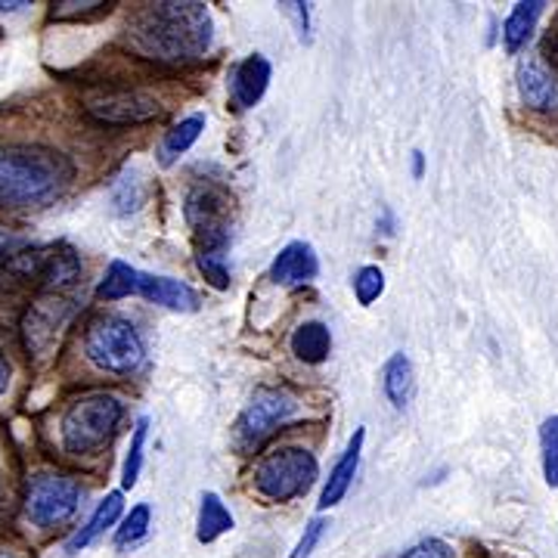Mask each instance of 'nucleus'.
<instances>
[{
  "mask_svg": "<svg viewBox=\"0 0 558 558\" xmlns=\"http://www.w3.org/2000/svg\"><path fill=\"white\" fill-rule=\"evenodd\" d=\"M124 38L143 60L180 65L211 50L215 25L205 3H143L128 22Z\"/></svg>",
  "mask_w": 558,
  "mask_h": 558,
  "instance_id": "f257e3e1",
  "label": "nucleus"
},
{
  "mask_svg": "<svg viewBox=\"0 0 558 558\" xmlns=\"http://www.w3.org/2000/svg\"><path fill=\"white\" fill-rule=\"evenodd\" d=\"M75 178V165L50 146H0V211L38 208L60 199Z\"/></svg>",
  "mask_w": 558,
  "mask_h": 558,
  "instance_id": "f03ea898",
  "label": "nucleus"
},
{
  "mask_svg": "<svg viewBox=\"0 0 558 558\" xmlns=\"http://www.w3.org/2000/svg\"><path fill=\"white\" fill-rule=\"evenodd\" d=\"M81 277V260L69 245H40L13 233H0V292L20 286L65 289Z\"/></svg>",
  "mask_w": 558,
  "mask_h": 558,
  "instance_id": "7ed1b4c3",
  "label": "nucleus"
},
{
  "mask_svg": "<svg viewBox=\"0 0 558 558\" xmlns=\"http://www.w3.org/2000/svg\"><path fill=\"white\" fill-rule=\"evenodd\" d=\"M124 416V403L116 395H84L72 400L69 410L60 418V438L62 450L72 457H84L100 450L106 440L112 438V432L119 428Z\"/></svg>",
  "mask_w": 558,
  "mask_h": 558,
  "instance_id": "20e7f679",
  "label": "nucleus"
},
{
  "mask_svg": "<svg viewBox=\"0 0 558 558\" xmlns=\"http://www.w3.org/2000/svg\"><path fill=\"white\" fill-rule=\"evenodd\" d=\"M183 215L199 242V255H223L233 227V196L220 183H196L186 193Z\"/></svg>",
  "mask_w": 558,
  "mask_h": 558,
  "instance_id": "39448f33",
  "label": "nucleus"
},
{
  "mask_svg": "<svg viewBox=\"0 0 558 558\" xmlns=\"http://www.w3.org/2000/svg\"><path fill=\"white\" fill-rule=\"evenodd\" d=\"M84 351L94 366H100L102 373H112V376L134 373L146 357V344L134 329V323H128L124 317L94 319L84 336Z\"/></svg>",
  "mask_w": 558,
  "mask_h": 558,
  "instance_id": "423d86ee",
  "label": "nucleus"
},
{
  "mask_svg": "<svg viewBox=\"0 0 558 558\" xmlns=\"http://www.w3.org/2000/svg\"><path fill=\"white\" fill-rule=\"evenodd\" d=\"M319 475L317 457L301 447H282L255 465V490L270 502L301 497Z\"/></svg>",
  "mask_w": 558,
  "mask_h": 558,
  "instance_id": "0eeeda50",
  "label": "nucleus"
},
{
  "mask_svg": "<svg viewBox=\"0 0 558 558\" xmlns=\"http://www.w3.org/2000/svg\"><path fill=\"white\" fill-rule=\"evenodd\" d=\"M299 398L289 388H260L233 425V444L242 453L258 450L264 440L299 413Z\"/></svg>",
  "mask_w": 558,
  "mask_h": 558,
  "instance_id": "6e6552de",
  "label": "nucleus"
},
{
  "mask_svg": "<svg viewBox=\"0 0 558 558\" xmlns=\"http://www.w3.org/2000/svg\"><path fill=\"white\" fill-rule=\"evenodd\" d=\"M81 106L97 124L109 128L146 124L161 116L159 97L143 87H97L81 97Z\"/></svg>",
  "mask_w": 558,
  "mask_h": 558,
  "instance_id": "1a4fd4ad",
  "label": "nucleus"
},
{
  "mask_svg": "<svg viewBox=\"0 0 558 558\" xmlns=\"http://www.w3.org/2000/svg\"><path fill=\"white\" fill-rule=\"evenodd\" d=\"M81 509V487L69 475L60 472H38L28 478V494H25V512L35 527L50 531L65 521L75 519Z\"/></svg>",
  "mask_w": 558,
  "mask_h": 558,
  "instance_id": "9d476101",
  "label": "nucleus"
},
{
  "mask_svg": "<svg viewBox=\"0 0 558 558\" xmlns=\"http://www.w3.org/2000/svg\"><path fill=\"white\" fill-rule=\"evenodd\" d=\"M72 317V307L69 301H40L28 311V319H25V341H28V351H35L40 357L50 354L53 341H57V332L65 319Z\"/></svg>",
  "mask_w": 558,
  "mask_h": 558,
  "instance_id": "9b49d317",
  "label": "nucleus"
},
{
  "mask_svg": "<svg viewBox=\"0 0 558 558\" xmlns=\"http://www.w3.org/2000/svg\"><path fill=\"white\" fill-rule=\"evenodd\" d=\"M270 75H274L270 60L260 57V53H252V57L236 62L233 72H230V100H233V106L236 109H252L267 94Z\"/></svg>",
  "mask_w": 558,
  "mask_h": 558,
  "instance_id": "f8f14e48",
  "label": "nucleus"
},
{
  "mask_svg": "<svg viewBox=\"0 0 558 558\" xmlns=\"http://www.w3.org/2000/svg\"><path fill=\"white\" fill-rule=\"evenodd\" d=\"M363 440H366V432L357 428L354 435H351V444H348V450L341 453V459L332 465V472H329V478H326V487H323V494H319V512H326V509H332V506H339L341 499L348 497V490H351V484H354V475H357L360 469V453H363Z\"/></svg>",
  "mask_w": 558,
  "mask_h": 558,
  "instance_id": "ddd939ff",
  "label": "nucleus"
},
{
  "mask_svg": "<svg viewBox=\"0 0 558 558\" xmlns=\"http://www.w3.org/2000/svg\"><path fill=\"white\" fill-rule=\"evenodd\" d=\"M137 295H143L146 301H153V304H161V307H168V311H183V314L199 311V295H196V289L171 277L140 274Z\"/></svg>",
  "mask_w": 558,
  "mask_h": 558,
  "instance_id": "4468645a",
  "label": "nucleus"
},
{
  "mask_svg": "<svg viewBox=\"0 0 558 558\" xmlns=\"http://www.w3.org/2000/svg\"><path fill=\"white\" fill-rule=\"evenodd\" d=\"M519 90L527 109L549 112L558 109V81L539 60H524L519 65Z\"/></svg>",
  "mask_w": 558,
  "mask_h": 558,
  "instance_id": "2eb2a0df",
  "label": "nucleus"
},
{
  "mask_svg": "<svg viewBox=\"0 0 558 558\" xmlns=\"http://www.w3.org/2000/svg\"><path fill=\"white\" fill-rule=\"evenodd\" d=\"M319 274V260L307 242H289L270 267V279L279 286H301Z\"/></svg>",
  "mask_w": 558,
  "mask_h": 558,
  "instance_id": "dca6fc26",
  "label": "nucleus"
},
{
  "mask_svg": "<svg viewBox=\"0 0 558 558\" xmlns=\"http://www.w3.org/2000/svg\"><path fill=\"white\" fill-rule=\"evenodd\" d=\"M121 512H124V497H121V490H112V494H106L100 499V506L94 509V515L87 519L84 527H78L72 539L65 543V553H81L84 546H90L94 539L102 537L116 521L121 519Z\"/></svg>",
  "mask_w": 558,
  "mask_h": 558,
  "instance_id": "f3484780",
  "label": "nucleus"
},
{
  "mask_svg": "<svg viewBox=\"0 0 558 558\" xmlns=\"http://www.w3.org/2000/svg\"><path fill=\"white\" fill-rule=\"evenodd\" d=\"M381 388H385V398L391 400L395 407H407L413 395H416V373H413V363L407 354H391L385 369H381Z\"/></svg>",
  "mask_w": 558,
  "mask_h": 558,
  "instance_id": "a211bd4d",
  "label": "nucleus"
},
{
  "mask_svg": "<svg viewBox=\"0 0 558 558\" xmlns=\"http://www.w3.org/2000/svg\"><path fill=\"white\" fill-rule=\"evenodd\" d=\"M543 7L539 0H524V3H515V10L509 13V20L502 25V44L509 53H519L521 47L531 40L534 28H537V20L543 16Z\"/></svg>",
  "mask_w": 558,
  "mask_h": 558,
  "instance_id": "6ab92c4d",
  "label": "nucleus"
},
{
  "mask_svg": "<svg viewBox=\"0 0 558 558\" xmlns=\"http://www.w3.org/2000/svg\"><path fill=\"white\" fill-rule=\"evenodd\" d=\"M202 131H205V116H199V112H196V116H190V119H183L180 124H174V128L161 137V146H159L161 168H171L183 153H190V149H193V143L202 137Z\"/></svg>",
  "mask_w": 558,
  "mask_h": 558,
  "instance_id": "aec40b11",
  "label": "nucleus"
},
{
  "mask_svg": "<svg viewBox=\"0 0 558 558\" xmlns=\"http://www.w3.org/2000/svg\"><path fill=\"white\" fill-rule=\"evenodd\" d=\"M292 354L304 363H311V366H317L323 360L329 357V351H332V336H329V329L323 326V323H301L299 329L292 332Z\"/></svg>",
  "mask_w": 558,
  "mask_h": 558,
  "instance_id": "412c9836",
  "label": "nucleus"
},
{
  "mask_svg": "<svg viewBox=\"0 0 558 558\" xmlns=\"http://www.w3.org/2000/svg\"><path fill=\"white\" fill-rule=\"evenodd\" d=\"M227 531H233V515H230V509L220 502L218 494H205L202 497L199 506V527H196V537L199 543H215L220 534H227Z\"/></svg>",
  "mask_w": 558,
  "mask_h": 558,
  "instance_id": "4be33fe9",
  "label": "nucleus"
},
{
  "mask_svg": "<svg viewBox=\"0 0 558 558\" xmlns=\"http://www.w3.org/2000/svg\"><path fill=\"white\" fill-rule=\"evenodd\" d=\"M137 279L140 270H134L131 264L112 260L109 270H106V277H102V282L97 286V299L121 301L128 299V295H137Z\"/></svg>",
  "mask_w": 558,
  "mask_h": 558,
  "instance_id": "5701e85b",
  "label": "nucleus"
},
{
  "mask_svg": "<svg viewBox=\"0 0 558 558\" xmlns=\"http://www.w3.org/2000/svg\"><path fill=\"white\" fill-rule=\"evenodd\" d=\"M146 435H149V418L140 416L134 422V435H131V447H128V459H124V469H121V487L131 490L140 478V469H143V447H146Z\"/></svg>",
  "mask_w": 558,
  "mask_h": 558,
  "instance_id": "b1692460",
  "label": "nucleus"
},
{
  "mask_svg": "<svg viewBox=\"0 0 558 558\" xmlns=\"http://www.w3.org/2000/svg\"><path fill=\"white\" fill-rule=\"evenodd\" d=\"M539 450H543V475L549 487H558V416L539 425Z\"/></svg>",
  "mask_w": 558,
  "mask_h": 558,
  "instance_id": "393cba45",
  "label": "nucleus"
},
{
  "mask_svg": "<svg viewBox=\"0 0 558 558\" xmlns=\"http://www.w3.org/2000/svg\"><path fill=\"white\" fill-rule=\"evenodd\" d=\"M149 521H153L149 506H146V502L134 506V509L124 515L119 531H116V546H134L137 539L146 537V534H149Z\"/></svg>",
  "mask_w": 558,
  "mask_h": 558,
  "instance_id": "a878e982",
  "label": "nucleus"
},
{
  "mask_svg": "<svg viewBox=\"0 0 558 558\" xmlns=\"http://www.w3.org/2000/svg\"><path fill=\"white\" fill-rule=\"evenodd\" d=\"M140 202H143V190H140V180L134 171H124L116 183H112V205L119 215H131L137 211Z\"/></svg>",
  "mask_w": 558,
  "mask_h": 558,
  "instance_id": "bb28decb",
  "label": "nucleus"
},
{
  "mask_svg": "<svg viewBox=\"0 0 558 558\" xmlns=\"http://www.w3.org/2000/svg\"><path fill=\"white\" fill-rule=\"evenodd\" d=\"M381 292H385V274H381L379 267H360L357 274H354V295L363 307H369L373 301L379 299Z\"/></svg>",
  "mask_w": 558,
  "mask_h": 558,
  "instance_id": "cd10ccee",
  "label": "nucleus"
},
{
  "mask_svg": "<svg viewBox=\"0 0 558 558\" xmlns=\"http://www.w3.org/2000/svg\"><path fill=\"white\" fill-rule=\"evenodd\" d=\"M196 264H199V270L215 289H227V286H230V274H227L223 255H199Z\"/></svg>",
  "mask_w": 558,
  "mask_h": 558,
  "instance_id": "c85d7f7f",
  "label": "nucleus"
},
{
  "mask_svg": "<svg viewBox=\"0 0 558 558\" xmlns=\"http://www.w3.org/2000/svg\"><path fill=\"white\" fill-rule=\"evenodd\" d=\"M400 558H457V553H453V546H450V543L432 537V539H422V543H416L413 549H407Z\"/></svg>",
  "mask_w": 558,
  "mask_h": 558,
  "instance_id": "c756f323",
  "label": "nucleus"
},
{
  "mask_svg": "<svg viewBox=\"0 0 558 558\" xmlns=\"http://www.w3.org/2000/svg\"><path fill=\"white\" fill-rule=\"evenodd\" d=\"M323 531H326V521L323 519L307 521V527H304V534H301L299 546H295L292 558H311V553L317 549V543L323 539Z\"/></svg>",
  "mask_w": 558,
  "mask_h": 558,
  "instance_id": "7c9ffc66",
  "label": "nucleus"
},
{
  "mask_svg": "<svg viewBox=\"0 0 558 558\" xmlns=\"http://www.w3.org/2000/svg\"><path fill=\"white\" fill-rule=\"evenodd\" d=\"M543 50H546V57L553 65H558V22L553 25V32L546 35V44H543Z\"/></svg>",
  "mask_w": 558,
  "mask_h": 558,
  "instance_id": "2f4dec72",
  "label": "nucleus"
},
{
  "mask_svg": "<svg viewBox=\"0 0 558 558\" xmlns=\"http://www.w3.org/2000/svg\"><path fill=\"white\" fill-rule=\"evenodd\" d=\"M10 373H13V369H10V360H7V354L0 351V395L10 388Z\"/></svg>",
  "mask_w": 558,
  "mask_h": 558,
  "instance_id": "473e14b6",
  "label": "nucleus"
},
{
  "mask_svg": "<svg viewBox=\"0 0 558 558\" xmlns=\"http://www.w3.org/2000/svg\"><path fill=\"white\" fill-rule=\"evenodd\" d=\"M25 7H32L28 0H0V13H20V10H25Z\"/></svg>",
  "mask_w": 558,
  "mask_h": 558,
  "instance_id": "72a5a7b5",
  "label": "nucleus"
},
{
  "mask_svg": "<svg viewBox=\"0 0 558 558\" xmlns=\"http://www.w3.org/2000/svg\"><path fill=\"white\" fill-rule=\"evenodd\" d=\"M0 558H16V556H10V553H0Z\"/></svg>",
  "mask_w": 558,
  "mask_h": 558,
  "instance_id": "f704fd0d",
  "label": "nucleus"
}]
</instances>
